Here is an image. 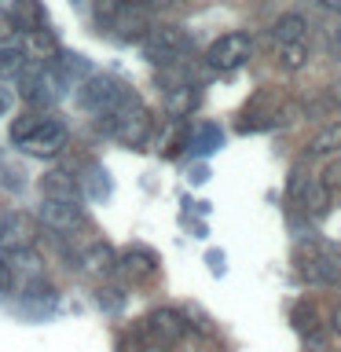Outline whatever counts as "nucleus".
I'll use <instances>...</instances> for the list:
<instances>
[{
    "label": "nucleus",
    "mask_w": 341,
    "mask_h": 352,
    "mask_svg": "<svg viewBox=\"0 0 341 352\" xmlns=\"http://www.w3.org/2000/svg\"><path fill=\"white\" fill-rule=\"evenodd\" d=\"M99 129H103L107 136H114L118 143H125V147H147L151 136H154V114L140 103V99H132V103L118 107L114 114L99 118Z\"/></svg>",
    "instance_id": "1"
},
{
    "label": "nucleus",
    "mask_w": 341,
    "mask_h": 352,
    "mask_svg": "<svg viewBox=\"0 0 341 352\" xmlns=\"http://www.w3.org/2000/svg\"><path fill=\"white\" fill-rule=\"evenodd\" d=\"M136 99V92L125 85V81H118L114 74H92V77H85L81 88H77V107L88 110V114H114L118 107H125Z\"/></svg>",
    "instance_id": "2"
},
{
    "label": "nucleus",
    "mask_w": 341,
    "mask_h": 352,
    "mask_svg": "<svg viewBox=\"0 0 341 352\" xmlns=\"http://www.w3.org/2000/svg\"><path fill=\"white\" fill-rule=\"evenodd\" d=\"M294 264L308 286H341V261L323 242H301L294 253Z\"/></svg>",
    "instance_id": "3"
},
{
    "label": "nucleus",
    "mask_w": 341,
    "mask_h": 352,
    "mask_svg": "<svg viewBox=\"0 0 341 352\" xmlns=\"http://www.w3.org/2000/svg\"><path fill=\"white\" fill-rule=\"evenodd\" d=\"M140 48H143V59H151L154 66H158V63L176 59V55H191L195 41L184 26H147Z\"/></svg>",
    "instance_id": "4"
},
{
    "label": "nucleus",
    "mask_w": 341,
    "mask_h": 352,
    "mask_svg": "<svg viewBox=\"0 0 341 352\" xmlns=\"http://www.w3.org/2000/svg\"><path fill=\"white\" fill-rule=\"evenodd\" d=\"M59 92H63V88H59V81L52 77V70H48V63H44V59L22 66V74H19V96L26 99L30 107H37V110L52 107Z\"/></svg>",
    "instance_id": "5"
},
{
    "label": "nucleus",
    "mask_w": 341,
    "mask_h": 352,
    "mask_svg": "<svg viewBox=\"0 0 341 352\" xmlns=\"http://www.w3.org/2000/svg\"><path fill=\"white\" fill-rule=\"evenodd\" d=\"M250 52H253V37H250V33H242V30L224 33V37H217L206 48V66H209V70H220V74H224V70H239V66L250 59Z\"/></svg>",
    "instance_id": "6"
},
{
    "label": "nucleus",
    "mask_w": 341,
    "mask_h": 352,
    "mask_svg": "<svg viewBox=\"0 0 341 352\" xmlns=\"http://www.w3.org/2000/svg\"><path fill=\"white\" fill-rule=\"evenodd\" d=\"M66 125L63 121H55V118H41V125L30 132L26 140L19 143L22 151L26 154H33V158H55V154H59L63 147H66Z\"/></svg>",
    "instance_id": "7"
},
{
    "label": "nucleus",
    "mask_w": 341,
    "mask_h": 352,
    "mask_svg": "<svg viewBox=\"0 0 341 352\" xmlns=\"http://www.w3.org/2000/svg\"><path fill=\"white\" fill-rule=\"evenodd\" d=\"M33 239H37V224L26 213H19V209H4L0 213V250L26 253L33 246Z\"/></svg>",
    "instance_id": "8"
},
{
    "label": "nucleus",
    "mask_w": 341,
    "mask_h": 352,
    "mask_svg": "<svg viewBox=\"0 0 341 352\" xmlns=\"http://www.w3.org/2000/svg\"><path fill=\"white\" fill-rule=\"evenodd\" d=\"M143 330H147L154 341H162V345H176V341L187 334V319H184V312H176V308H154V312L143 319Z\"/></svg>",
    "instance_id": "9"
},
{
    "label": "nucleus",
    "mask_w": 341,
    "mask_h": 352,
    "mask_svg": "<svg viewBox=\"0 0 341 352\" xmlns=\"http://www.w3.org/2000/svg\"><path fill=\"white\" fill-rule=\"evenodd\" d=\"M41 224L59 231V235H66V231H77L85 224V213L77 202H63V198H44L41 206Z\"/></svg>",
    "instance_id": "10"
},
{
    "label": "nucleus",
    "mask_w": 341,
    "mask_h": 352,
    "mask_svg": "<svg viewBox=\"0 0 341 352\" xmlns=\"http://www.w3.org/2000/svg\"><path fill=\"white\" fill-rule=\"evenodd\" d=\"M198 77H202V70H198L187 55H176V59H169V63H158V70H154V85L169 92V88L198 85Z\"/></svg>",
    "instance_id": "11"
},
{
    "label": "nucleus",
    "mask_w": 341,
    "mask_h": 352,
    "mask_svg": "<svg viewBox=\"0 0 341 352\" xmlns=\"http://www.w3.org/2000/svg\"><path fill=\"white\" fill-rule=\"evenodd\" d=\"M154 268H158V253L147 250V246H129V250L118 253V268L114 272H121L132 283H143L147 275H154Z\"/></svg>",
    "instance_id": "12"
},
{
    "label": "nucleus",
    "mask_w": 341,
    "mask_h": 352,
    "mask_svg": "<svg viewBox=\"0 0 341 352\" xmlns=\"http://www.w3.org/2000/svg\"><path fill=\"white\" fill-rule=\"evenodd\" d=\"M41 195L44 198H63V202H77L81 198V184L70 169H48L41 176Z\"/></svg>",
    "instance_id": "13"
},
{
    "label": "nucleus",
    "mask_w": 341,
    "mask_h": 352,
    "mask_svg": "<svg viewBox=\"0 0 341 352\" xmlns=\"http://www.w3.org/2000/svg\"><path fill=\"white\" fill-rule=\"evenodd\" d=\"M297 206L308 217H327L330 213V187L323 180H297Z\"/></svg>",
    "instance_id": "14"
},
{
    "label": "nucleus",
    "mask_w": 341,
    "mask_h": 352,
    "mask_svg": "<svg viewBox=\"0 0 341 352\" xmlns=\"http://www.w3.org/2000/svg\"><path fill=\"white\" fill-rule=\"evenodd\" d=\"M81 268L88 272V275H110L118 268V253H114V246H110L107 239H96V242H88V250L81 253Z\"/></svg>",
    "instance_id": "15"
},
{
    "label": "nucleus",
    "mask_w": 341,
    "mask_h": 352,
    "mask_svg": "<svg viewBox=\"0 0 341 352\" xmlns=\"http://www.w3.org/2000/svg\"><path fill=\"white\" fill-rule=\"evenodd\" d=\"M110 33H118L121 41L143 37V33H147V11L136 8V4L129 0V4H125V8H121L118 15H114V22H110Z\"/></svg>",
    "instance_id": "16"
},
{
    "label": "nucleus",
    "mask_w": 341,
    "mask_h": 352,
    "mask_svg": "<svg viewBox=\"0 0 341 352\" xmlns=\"http://www.w3.org/2000/svg\"><path fill=\"white\" fill-rule=\"evenodd\" d=\"M272 41L286 44V41H308V19L301 11H286L272 22Z\"/></svg>",
    "instance_id": "17"
},
{
    "label": "nucleus",
    "mask_w": 341,
    "mask_h": 352,
    "mask_svg": "<svg viewBox=\"0 0 341 352\" xmlns=\"http://www.w3.org/2000/svg\"><path fill=\"white\" fill-rule=\"evenodd\" d=\"M198 103H202V92H198V85L169 88V96H165V114H169V118H187Z\"/></svg>",
    "instance_id": "18"
},
{
    "label": "nucleus",
    "mask_w": 341,
    "mask_h": 352,
    "mask_svg": "<svg viewBox=\"0 0 341 352\" xmlns=\"http://www.w3.org/2000/svg\"><path fill=\"white\" fill-rule=\"evenodd\" d=\"M8 15L15 19V26H19L22 33H26V30H37V26H44V22H48V11H44L41 0H15Z\"/></svg>",
    "instance_id": "19"
},
{
    "label": "nucleus",
    "mask_w": 341,
    "mask_h": 352,
    "mask_svg": "<svg viewBox=\"0 0 341 352\" xmlns=\"http://www.w3.org/2000/svg\"><path fill=\"white\" fill-rule=\"evenodd\" d=\"M26 52L33 59H52L59 52V37H55V30H48V22L37 30H26Z\"/></svg>",
    "instance_id": "20"
},
{
    "label": "nucleus",
    "mask_w": 341,
    "mask_h": 352,
    "mask_svg": "<svg viewBox=\"0 0 341 352\" xmlns=\"http://www.w3.org/2000/svg\"><path fill=\"white\" fill-rule=\"evenodd\" d=\"M308 151L312 154H338L341 151V121H327V125L312 136Z\"/></svg>",
    "instance_id": "21"
},
{
    "label": "nucleus",
    "mask_w": 341,
    "mask_h": 352,
    "mask_svg": "<svg viewBox=\"0 0 341 352\" xmlns=\"http://www.w3.org/2000/svg\"><path fill=\"white\" fill-rule=\"evenodd\" d=\"M275 52H279V66H283V70H301V66L308 63V44L305 41L275 44Z\"/></svg>",
    "instance_id": "22"
},
{
    "label": "nucleus",
    "mask_w": 341,
    "mask_h": 352,
    "mask_svg": "<svg viewBox=\"0 0 341 352\" xmlns=\"http://www.w3.org/2000/svg\"><path fill=\"white\" fill-rule=\"evenodd\" d=\"M26 52L15 48V44H0V81H8V77H19L22 66H26Z\"/></svg>",
    "instance_id": "23"
},
{
    "label": "nucleus",
    "mask_w": 341,
    "mask_h": 352,
    "mask_svg": "<svg viewBox=\"0 0 341 352\" xmlns=\"http://www.w3.org/2000/svg\"><path fill=\"white\" fill-rule=\"evenodd\" d=\"M41 118H44V114H41L37 107H30L26 114H19L15 121H11V140H15V143H22V140H26V136H30L33 129L41 125Z\"/></svg>",
    "instance_id": "24"
},
{
    "label": "nucleus",
    "mask_w": 341,
    "mask_h": 352,
    "mask_svg": "<svg viewBox=\"0 0 341 352\" xmlns=\"http://www.w3.org/2000/svg\"><path fill=\"white\" fill-rule=\"evenodd\" d=\"M85 176H88V180H85L88 198H107V195H110V180H107V169H103V165H92Z\"/></svg>",
    "instance_id": "25"
},
{
    "label": "nucleus",
    "mask_w": 341,
    "mask_h": 352,
    "mask_svg": "<svg viewBox=\"0 0 341 352\" xmlns=\"http://www.w3.org/2000/svg\"><path fill=\"white\" fill-rule=\"evenodd\" d=\"M26 305H30V308H52V305H55V294H52V286L44 283V279L30 283V286H26Z\"/></svg>",
    "instance_id": "26"
},
{
    "label": "nucleus",
    "mask_w": 341,
    "mask_h": 352,
    "mask_svg": "<svg viewBox=\"0 0 341 352\" xmlns=\"http://www.w3.org/2000/svg\"><path fill=\"white\" fill-rule=\"evenodd\" d=\"M217 143H220V129H217V125H206V129L191 140V147H195V151H217Z\"/></svg>",
    "instance_id": "27"
},
{
    "label": "nucleus",
    "mask_w": 341,
    "mask_h": 352,
    "mask_svg": "<svg viewBox=\"0 0 341 352\" xmlns=\"http://www.w3.org/2000/svg\"><path fill=\"white\" fill-rule=\"evenodd\" d=\"M96 301L107 308V312H114V308H121V301H125V294L121 290H114V286H103V290L96 294Z\"/></svg>",
    "instance_id": "28"
},
{
    "label": "nucleus",
    "mask_w": 341,
    "mask_h": 352,
    "mask_svg": "<svg viewBox=\"0 0 341 352\" xmlns=\"http://www.w3.org/2000/svg\"><path fill=\"white\" fill-rule=\"evenodd\" d=\"M15 286V268L8 264V257H0V294H8Z\"/></svg>",
    "instance_id": "29"
},
{
    "label": "nucleus",
    "mask_w": 341,
    "mask_h": 352,
    "mask_svg": "<svg viewBox=\"0 0 341 352\" xmlns=\"http://www.w3.org/2000/svg\"><path fill=\"white\" fill-rule=\"evenodd\" d=\"M327 52L334 55V59H341V22L327 30Z\"/></svg>",
    "instance_id": "30"
},
{
    "label": "nucleus",
    "mask_w": 341,
    "mask_h": 352,
    "mask_svg": "<svg viewBox=\"0 0 341 352\" xmlns=\"http://www.w3.org/2000/svg\"><path fill=\"white\" fill-rule=\"evenodd\" d=\"M15 33H19L15 19H11L8 11H4V15H0V44H11V37H15Z\"/></svg>",
    "instance_id": "31"
},
{
    "label": "nucleus",
    "mask_w": 341,
    "mask_h": 352,
    "mask_svg": "<svg viewBox=\"0 0 341 352\" xmlns=\"http://www.w3.org/2000/svg\"><path fill=\"white\" fill-rule=\"evenodd\" d=\"M136 8L143 11H162V8H173V4H180V0H132Z\"/></svg>",
    "instance_id": "32"
},
{
    "label": "nucleus",
    "mask_w": 341,
    "mask_h": 352,
    "mask_svg": "<svg viewBox=\"0 0 341 352\" xmlns=\"http://www.w3.org/2000/svg\"><path fill=\"white\" fill-rule=\"evenodd\" d=\"M327 103L334 107V110H341V77H338V81H330V88H327Z\"/></svg>",
    "instance_id": "33"
},
{
    "label": "nucleus",
    "mask_w": 341,
    "mask_h": 352,
    "mask_svg": "<svg viewBox=\"0 0 341 352\" xmlns=\"http://www.w3.org/2000/svg\"><path fill=\"white\" fill-rule=\"evenodd\" d=\"M330 330L341 338V305H334V312H330Z\"/></svg>",
    "instance_id": "34"
},
{
    "label": "nucleus",
    "mask_w": 341,
    "mask_h": 352,
    "mask_svg": "<svg viewBox=\"0 0 341 352\" xmlns=\"http://www.w3.org/2000/svg\"><path fill=\"white\" fill-rule=\"evenodd\" d=\"M118 352H143V345H136V341H132V338H125V341H121V345H118Z\"/></svg>",
    "instance_id": "35"
},
{
    "label": "nucleus",
    "mask_w": 341,
    "mask_h": 352,
    "mask_svg": "<svg viewBox=\"0 0 341 352\" xmlns=\"http://www.w3.org/2000/svg\"><path fill=\"white\" fill-rule=\"evenodd\" d=\"M8 107H11V92H8V88H0V114H8Z\"/></svg>",
    "instance_id": "36"
},
{
    "label": "nucleus",
    "mask_w": 341,
    "mask_h": 352,
    "mask_svg": "<svg viewBox=\"0 0 341 352\" xmlns=\"http://www.w3.org/2000/svg\"><path fill=\"white\" fill-rule=\"evenodd\" d=\"M319 8L334 11V15H341V0H319Z\"/></svg>",
    "instance_id": "37"
},
{
    "label": "nucleus",
    "mask_w": 341,
    "mask_h": 352,
    "mask_svg": "<svg viewBox=\"0 0 341 352\" xmlns=\"http://www.w3.org/2000/svg\"><path fill=\"white\" fill-rule=\"evenodd\" d=\"M143 352H165V349H162V341H154V345H143Z\"/></svg>",
    "instance_id": "38"
}]
</instances>
